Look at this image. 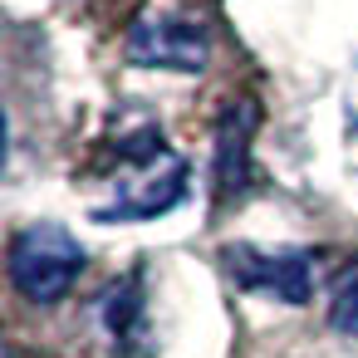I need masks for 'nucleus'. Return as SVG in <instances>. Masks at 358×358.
<instances>
[{"mask_svg":"<svg viewBox=\"0 0 358 358\" xmlns=\"http://www.w3.org/2000/svg\"><path fill=\"white\" fill-rule=\"evenodd\" d=\"M84 245L55 226V221H40V226H25L15 231L10 250H6V265H10V285L30 299V304H59L74 280L84 275Z\"/></svg>","mask_w":358,"mask_h":358,"instance_id":"obj_1","label":"nucleus"},{"mask_svg":"<svg viewBox=\"0 0 358 358\" xmlns=\"http://www.w3.org/2000/svg\"><path fill=\"white\" fill-rule=\"evenodd\" d=\"M187 192V162L177 152H167L162 143L152 152H143L133 162L128 177H118V192L108 206H99V221H152L162 211H172Z\"/></svg>","mask_w":358,"mask_h":358,"instance_id":"obj_2","label":"nucleus"},{"mask_svg":"<svg viewBox=\"0 0 358 358\" xmlns=\"http://www.w3.org/2000/svg\"><path fill=\"white\" fill-rule=\"evenodd\" d=\"M221 265L241 289L275 294L285 304H304L309 285H314V260L304 250H260L250 241H236V245L221 250Z\"/></svg>","mask_w":358,"mask_h":358,"instance_id":"obj_3","label":"nucleus"},{"mask_svg":"<svg viewBox=\"0 0 358 358\" xmlns=\"http://www.w3.org/2000/svg\"><path fill=\"white\" fill-rule=\"evenodd\" d=\"M128 59L143 69H172V74H201L211 59V40L201 25L177 20V15H157V20H138L128 30Z\"/></svg>","mask_w":358,"mask_h":358,"instance_id":"obj_4","label":"nucleus"},{"mask_svg":"<svg viewBox=\"0 0 358 358\" xmlns=\"http://www.w3.org/2000/svg\"><path fill=\"white\" fill-rule=\"evenodd\" d=\"M260 128V108L255 103H231L226 118L216 123V196L231 201L241 196L245 177H250V138Z\"/></svg>","mask_w":358,"mask_h":358,"instance_id":"obj_5","label":"nucleus"},{"mask_svg":"<svg viewBox=\"0 0 358 358\" xmlns=\"http://www.w3.org/2000/svg\"><path fill=\"white\" fill-rule=\"evenodd\" d=\"M143 329V299H138V280H128L123 289L108 294V334L113 343H133Z\"/></svg>","mask_w":358,"mask_h":358,"instance_id":"obj_6","label":"nucleus"},{"mask_svg":"<svg viewBox=\"0 0 358 358\" xmlns=\"http://www.w3.org/2000/svg\"><path fill=\"white\" fill-rule=\"evenodd\" d=\"M329 324H334L338 334H353V338H358V260H353V265L338 275V285H334Z\"/></svg>","mask_w":358,"mask_h":358,"instance_id":"obj_7","label":"nucleus"}]
</instances>
